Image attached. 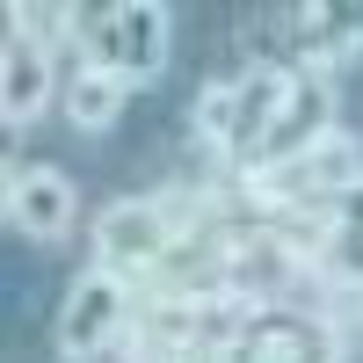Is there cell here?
<instances>
[{"mask_svg": "<svg viewBox=\"0 0 363 363\" xmlns=\"http://www.w3.org/2000/svg\"><path fill=\"white\" fill-rule=\"evenodd\" d=\"M167 44H174V15L160 0H116V73L131 87L167 73Z\"/></svg>", "mask_w": 363, "mask_h": 363, "instance_id": "277c9868", "label": "cell"}, {"mask_svg": "<svg viewBox=\"0 0 363 363\" xmlns=\"http://www.w3.org/2000/svg\"><path fill=\"white\" fill-rule=\"evenodd\" d=\"M189 138L203 153L233 160L240 153V80H203L196 102H189Z\"/></svg>", "mask_w": 363, "mask_h": 363, "instance_id": "30bf717a", "label": "cell"}, {"mask_svg": "<svg viewBox=\"0 0 363 363\" xmlns=\"http://www.w3.org/2000/svg\"><path fill=\"white\" fill-rule=\"evenodd\" d=\"M327 211H335V225H342V233H363V182H349V189L327 203Z\"/></svg>", "mask_w": 363, "mask_h": 363, "instance_id": "8fae6325", "label": "cell"}, {"mask_svg": "<svg viewBox=\"0 0 363 363\" xmlns=\"http://www.w3.org/2000/svg\"><path fill=\"white\" fill-rule=\"evenodd\" d=\"M51 95H58L51 51L29 44V37H8V44H0V124H29Z\"/></svg>", "mask_w": 363, "mask_h": 363, "instance_id": "5b68a950", "label": "cell"}, {"mask_svg": "<svg viewBox=\"0 0 363 363\" xmlns=\"http://www.w3.org/2000/svg\"><path fill=\"white\" fill-rule=\"evenodd\" d=\"M211 363H342V335L327 320H255L225 356Z\"/></svg>", "mask_w": 363, "mask_h": 363, "instance_id": "3957f363", "label": "cell"}, {"mask_svg": "<svg viewBox=\"0 0 363 363\" xmlns=\"http://www.w3.org/2000/svg\"><path fill=\"white\" fill-rule=\"evenodd\" d=\"M327 131H335V87H327L320 73H298L291 109L277 116V131H269L262 160H291V153H306V145H320ZM247 167H255V160H247Z\"/></svg>", "mask_w": 363, "mask_h": 363, "instance_id": "52a82bcc", "label": "cell"}, {"mask_svg": "<svg viewBox=\"0 0 363 363\" xmlns=\"http://www.w3.org/2000/svg\"><path fill=\"white\" fill-rule=\"evenodd\" d=\"M124 102H131V80L116 73V66H73V80H66V124L73 131H109L116 116H124Z\"/></svg>", "mask_w": 363, "mask_h": 363, "instance_id": "9c48e42d", "label": "cell"}, {"mask_svg": "<svg viewBox=\"0 0 363 363\" xmlns=\"http://www.w3.org/2000/svg\"><path fill=\"white\" fill-rule=\"evenodd\" d=\"M167 255H174V218L160 196H124L95 218V262L116 269L124 284H145Z\"/></svg>", "mask_w": 363, "mask_h": 363, "instance_id": "7a4b0ae2", "label": "cell"}, {"mask_svg": "<svg viewBox=\"0 0 363 363\" xmlns=\"http://www.w3.org/2000/svg\"><path fill=\"white\" fill-rule=\"evenodd\" d=\"M15 225L29 233V240H66L73 233V182L58 174V167H22V182H15Z\"/></svg>", "mask_w": 363, "mask_h": 363, "instance_id": "ba28073f", "label": "cell"}, {"mask_svg": "<svg viewBox=\"0 0 363 363\" xmlns=\"http://www.w3.org/2000/svg\"><path fill=\"white\" fill-rule=\"evenodd\" d=\"M15 182H22V174L0 160V218H15Z\"/></svg>", "mask_w": 363, "mask_h": 363, "instance_id": "7c38bea8", "label": "cell"}, {"mask_svg": "<svg viewBox=\"0 0 363 363\" xmlns=\"http://www.w3.org/2000/svg\"><path fill=\"white\" fill-rule=\"evenodd\" d=\"M291 87H298V73L277 66V58L247 66V80H240V153H233L240 167L262 160V145H269V131H277V116L291 109Z\"/></svg>", "mask_w": 363, "mask_h": 363, "instance_id": "8992f818", "label": "cell"}, {"mask_svg": "<svg viewBox=\"0 0 363 363\" xmlns=\"http://www.w3.org/2000/svg\"><path fill=\"white\" fill-rule=\"evenodd\" d=\"M131 327V284L116 277V269H80L66 306H58V356L66 363H95L116 335Z\"/></svg>", "mask_w": 363, "mask_h": 363, "instance_id": "6da1fadb", "label": "cell"}]
</instances>
